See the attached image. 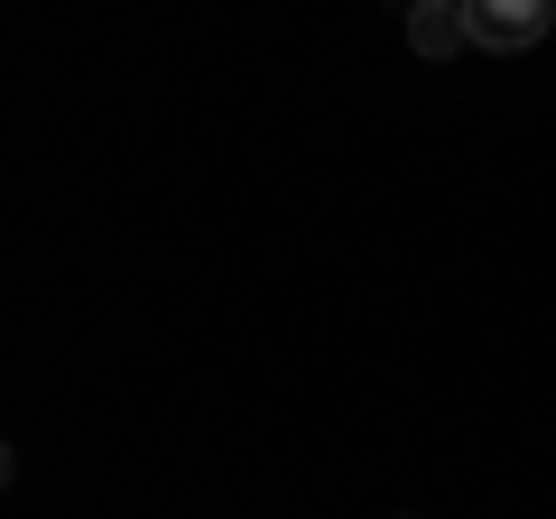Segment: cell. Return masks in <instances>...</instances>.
Here are the masks:
<instances>
[{
  "label": "cell",
  "mask_w": 556,
  "mask_h": 519,
  "mask_svg": "<svg viewBox=\"0 0 556 519\" xmlns=\"http://www.w3.org/2000/svg\"><path fill=\"white\" fill-rule=\"evenodd\" d=\"M556 28V0H464V38L492 47V56H519Z\"/></svg>",
  "instance_id": "cell-1"
},
{
  "label": "cell",
  "mask_w": 556,
  "mask_h": 519,
  "mask_svg": "<svg viewBox=\"0 0 556 519\" xmlns=\"http://www.w3.org/2000/svg\"><path fill=\"white\" fill-rule=\"evenodd\" d=\"M408 47H417V56H455V47H473V38H464V0H408Z\"/></svg>",
  "instance_id": "cell-2"
}]
</instances>
